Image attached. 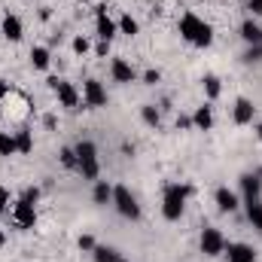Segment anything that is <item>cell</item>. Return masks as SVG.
Segmentation results:
<instances>
[{
  "label": "cell",
  "instance_id": "1",
  "mask_svg": "<svg viewBox=\"0 0 262 262\" xmlns=\"http://www.w3.org/2000/svg\"><path fill=\"white\" fill-rule=\"evenodd\" d=\"M180 37H183L186 43L198 46V49H207V46L213 43V28H210L204 18H198L195 12H183V15H180Z\"/></svg>",
  "mask_w": 262,
  "mask_h": 262
},
{
  "label": "cell",
  "instance_id": "2",
  "mask_svg": "<svg viewBox=\"0 0 262 262\" xmlns=\"http://www.w3.org/2000/svg\"><path fill=\"white\" fill-rule=\"evenodd\" d=\"M189 186H180V183H171L165 186V195H162V216L168 223H177L186 210V198H189Z\"/></svg>",
  "mask_w": 262,
  "mask_h": 262
},
{
  "label": "cell",
  "instance_id": "3",
  "mask_svg": "<svg viewBox=\"0 0 262 262\" xmlns=\"http://www.w3.org/2000/svg\"><path fill=\"white\" fill-rule=\"evenodd\" d=\"M76 152V171L82 174V180H98L101 174V165H98V146L92 140H79L73 146Z\"/></svg>",
  "mask_w": 262,
  "mask_h": 262
},
{
  "label": "cell",
  "instance_id": "4",
  "mask_svg": "<svg viewBox=\"0 0 262 262\" xmlns=\"http://www.w3.org/2000/svg\"><path fill=\"white\" fill-rule=\"evenodd\" d=\"M46 82H49V89L58 95V104H61V107H67V110H79V101H82V98H79V92L73 89V82L58 79V76H49Z\"/></svg>",
  "mask_w": 262,
  "mask_h": 262
},
{
  "label": "cell",
  "instance_id": "5",
  "mask_svg": "<svg viewBox=\"0 0 262 262\" xmlns=\"http://www.w3.org/2000/svg\"><path fill=\"white\" fill-rule=\"evenodd\" d=\"M113 204H116L119 216H125V220H140V204H137V198L131 195L128 186H113Z\"/></svg>",
  "mask_w": 262,
  "mask_h": 262
},
{
  "label": "cell",
  "instance_id": "6",
  "mask_svg": "<svg viewBox=\"0 0 262 262\" xmlns=\"http://www.w3.org/2000/svg\"><path fill=\"white\" fill-rule=\"evenodd\" d=\"M12 223H15V229H21V232L34 229V226H37V207H34V201L18 198V201L12 204Z\"/></svg>",
  "mask_w": 262,
  "mask_h": 262
},
{
  "label": "cell",
  "instance_id": "7",
  "mask_svg": "<svg viewBox=\"0 0 262 262\" xmlns=\"http://www.w3.org/2000/svg\"><path fill=\"white\" fill-rule=\"evenodd\" d=\"M226 244H229V241H226V235H223L220 229H204L201 238H198L201 253L210 256V259H213V256H223V253H226Z\"/></svg>",
  "mask_w": 262,
  "mask_h": 262
},
{
  "label": "cell",
  "instance_id": "8",
  "mask_svg": "<svg viewBox=\"0 0 262 262\" xmlns=\"http://www.w3.org/2000/svg\"><path fill=\"white\" fill-rule=\"evenodd\" d=\"M82 104H85L89 110H101V107H107V89H104V82H98V79H85V82H82Z\"/></svg>",
  "mask_w": 262,
  "mask_h": 262
},
{
  "label": "cell",
  "instance_id": "9",
  "mask_svg": "<svg viewBox=\"0 0 262 262\" xmlns=\"http://www.w3.org/2000/svg\"><path fill=\"white\" fill-rule=\"evenodd\" d=\"M95 31H98V40H107V43L119 34V25L107 15V6H98V12H95Z\"/></svg>",
  "mask_w": 262,
  "mask_h": 262
},
{
  "label": "cell",
  "instance_id": "10",
  "mask_svg": "<svg viewBox=\"0 0 262 262\" xmlns=\"http://www.w3.org/2000/svg\"><path fill=\"white\" fill-rule=\"evenodd\" d=\"M253 116H256V104L247 101V98H238L235 107H232V119H235V125H250Z\"/></svg>",
  "mask_w": 262,
  "mask_h": 262
},
{
  "label": "cell",
  "instance_id": "11",
  "mask_svg": "<svg viewBox=\"0 0 262 262\" xmlns=\"http://www.w3.org/2000/svg\"><path fill=\"white\" fill-rule=\"evenodd\" d=\"M0 31H3V37L9 40V43H18L21 37H25V25H21V18L18 15H3V21H0Z\"/></svg>",
  "mask_w": 262,
  "mask_h": 262
},
{
  "label": "cell",
  "instance_id": "12",
  "mask_svg": "<svg viewBox=\"0 0 262 262\" xmlns=\"http://www.w3.org/2000/svg\"><path fill=\"white\" fill-rule=\"evenodd\" d=\"M226 256H229V262H256V250L250 244L235 241V244H226Z\"/></svg>",
  "mask_w": 262,
  "mask_h": 262
},
{
  "label": "cell",
  "instance_id": "13",
  "mask_svg": "<svg viewBox=\"0 0 262 262\" xmlns=\"http://www.w3.org/2000/svg\"><path fill=\"white\" fill-rule=\"evenodd\" d=\"M110 76H113L116 82H122V85H125V82H134V79H137L134 67H131L128 61H125V58H113V61H110Z\"/></svg>",
  "mask_w": 262,
  "mask_h": 262
},
{
  "label": "cell",
  "instance_id": "14",
  "mask_svg": "<svg viewBox=\"0 0 262 262\" xmlns=\"http://www.w3.org/2000/svg\"><path fill=\"white\" fill-rule=\"evenodd\" d=\"M216 207H220V210H223V213H235V210H238V204H241V198H238V192H232V189H229V186H220V189H216Z\"/></svg>",
  "mask_w": 262,
  "mask_h": 262
},
{
  "label": "cell",
  "instance_id": "15",
  "mask_svg": "<svg viewBox=\"0 0 262 262\" xmlns=\"http://www.w3.org/2000/svg\"><path fill=\"white\" fill-rule=\"evenodd\" d=\"M244 210H247L250 226L262 235V198H244Z\"/></svg>",
  "mask_w": 262,
  "mask_h": 262
},
{
  "label": "cell",
  "instance_id": "16",
  "mask_svg": "<svg viewBox=\"0 0 262 262\" xmlns=\"http://www.w3.org/2000/svg\"><path fill=\"white\" fill-rule=\"evenodd\" d=\"M192 128H198V131H210L213 128V107H210V104L198 107L195 113H192Z\"/></svg>",
  "mask_w": 262,
  "mask_h": 262
},
{
  "label": "cell",
  "instance_id": "17",
  "mask_svg": "<svg viewBox=\"0 0 262 262\" xmlns=\"http://www.w3.org/2000/svg\"><path fill=\"white\" fill-rule=\"evenodd\" d=\"M241 192H244V198H259L262 195L259 174H244V177H241Z\"/></svg>",
  "mask_w": 262,
  "mask_h": 262
},
{
  "label": "cell",
  "instance_id": "18",
  "mask_svg": "<svg viewBox=\"0 0 262 262\" xmlns=\"http://www.w3.org/2000/svg\"><path fill=\"white\" fill-rule=\"evenodd\" d=\"M241 40H244L247 46H256V43H262V28L253 21V18H247V21L241 25Z\"/></svg>",
  "mask_w": 262,
  "mask_h": 262
},
{
  "label": "cell",
  "instance_id": "19",
  "mask_svg": "<svg viewBox=\"0 0 262 262\" xmlns=\"http://www.w3.org/2000/svg\"><path fill=\"white\" fill-rule=\"evenodd\" d=\"M92 201H95V204H113V186H110L107 180H95Z\"/></svg>",
  "mask_w": 262,
  "mask_h": 262
},
{
  "label": "cell",
  "instance_id": "20",
  "mask_svg": "<svg viewBox=\"0 0 262 262\" xmlns=\"http://www.w3.org/2000/svg\"><path fill=\"white\" fill-rule=\"evenodd\" d=\"M92 256H95V262H125V256H122L119 250H113V247H107V244H98V247L92 250Z\"/></svg>",
  "mask_w": 262,
  "mask_h": 262
},
{
  "label": "cell",
  "instance_id": "21",
  "mask_svg": "<svg viewBox=\"0 0 262 262\" xmlns=\"http://www.w3.org/2000/svg\"><path fill=\"white\" fill-rule=\"evenodd\" d=\"M31 64L37 67V70H49V64H52L49 49H46V46H34V49H31Z\"/></svg>",
  "mask_w": 262,
  "mask_h": 262
},
{
  "label": "cell",
  "instance_id": "22",
  "mask_svg": "<svg viewBox=\"0 0 262 262\" xmlns=\"http://www.w3.org/2000/svg\"><path fill=\"white\" fill-rule=\"evenodd\" d=\"M9 156H18L15 134H9V131H0V159H9Z\"/></svg>",
  "mask_w": 262,
  "mask_h": 262
},
{
  "label": "cell",
  "instance_id": "23",
  "mask_svg": "<svg viewBox=\"0 0 262 262\" xmlns=\"http://www.w3.org/2000/svg\"><path fill=\"white\" fill-rule=\"evenodd\" d=\"M220 92H223V89H220V79H216L213 73H207V76H204V95H207V101H216Z\"/></svg>",
  "mask_w": 262,
  "mask_h": 262
},
{
  "label": "cell",
  "instance_id": "24",
  "mask_svg": "<svg viewBox=\"0 0 262 262\" xmlns=\"http://www.w3.org/2000/svg\"><path fill=\"white\" fill-rule=\"evenodd\" d=\"M15 143H18V156H28L34 149V137L31 131H15Z\"/></svg>",
  "mask_w": 262,
  "mask_h": 262
},
{
  "label": "cell",
  "instance_id": "25",
  "mask_svg": "<svg viewBox=\"0 0 262 262\" xmlns=\"http://www.w3.org/2000/svg\"><path fill=\"white\" fill-rule=\"evenodd\" d=\"M116 25H119V34H125V37H137V31H140L137 18H131V15H122Z\"/></svg>",
  "mask_w": 262,
  "mask_h": 262
},
{
  "label": "cell",
  "instance_id": "26",
  "mask_svg": "<svg viewBox=\"0 0 262 262\" xmlns=\"http://www.w3.org/2000/svg\"><path fill=\"white\" fill-rule=\"evenodd\" d=\"M140 119H143L146 125H159V122H162V113H159L152 104H146V107L140 110Z\"/></svg>",
  "mask_w": 262,
  "mask_h": 262
},
{
  "label": "cell",
  "instance_id": "27",
  "mask_svg": "<svg viewBox=\"0 0 262 262\" xmlns=\"http://www.w3.org/2000/svg\"><path fill=\"white\" fill-rule=\"evenodd\" d=\"M244 61H247V64H256V61H262V43L250 46V49L244 52Z\"/></svg>",
  "mask_w": 262,
  "mask_h": 262
},
{
  "label": "cell",
  "instance_id": "28",
  "mask_svg": "<svg viewBox=\"0 0 262 262\" xmlns=\"http://www.w3.org/2000/svg\"><path fill=\"white\" fill-rule=\"evenodd\" d=\"M61 165L64 168H76V152L67 146V149H61Z\"/></svg>",
  "mask_w": 262,
  "mask_h": 262
},
{
  "label": "cell",
  "instance_id": "29",
  "mask_svg": "<svg viewBox=\"0 0 262 262\" xmlns=\"http://www.w3.org/2000/svg\"><path fill=\"white\" fill-rule=\"evenodd\" d=\"M89 49H92V46H89L85 37H76V40H73V52H76V55H85Z\"/></svg>",
  "mask_w": 262,
  "mask_h": 262
},
{
  "label": "cell",
  "instance_id": "30",
  "mask_svg": "<svg viewBox=\"0 0 262 262\" xmlns=\"http://www.w3.org/2000/svg\"><path fill=\"white\" fill-rule=\"evenodd\" d=\"M95 247H98V244H95V238H92V235H82V238H79V250H89V253H92Z\"/></svg>",
  "mask_w": 262,
  "mask_h": 262
},
{
  "label": "cell",
  "instance_id": "31",
  "mask_svg": "<svg viewBox=\"0 0 262 262\" xmlns=\"http://www.w3.org/2000/svg\"><path fill=\"white\" fill-rule=\"evenodd\" d=\"M95 55H98V58H107V55H110V43H107V40H101V43L95 46Z\"/></svg>",
  "mask_w": 262,
  "mask_h": 262
},
{
  "label": "cell",
  "instance_id": "32",
  "mask_svg": "<svg viewBox=\"0 0 262 262\" xmlns=\"http://www.w3.org/2000/svg\"><path fill=\"white\" fill-rule=\"evenodd\" d=\"M159 79H162V73H159V70H146V73H143V82H146V85H156Z\"/></svg>",
  "mask_w": 262,
  "mask_h": 262
},
{
  "label": "cell",
  "instance_id": "33",
  "mask_svg": "<svg viewBox=\"0 0 262 262\" xmlns=\"http://www.w3.org/2000/svg\"><path fill=\"white\" fill-rule=\"evenodd\" d=\"M6 207H9V189L0 186V213H6Z\"/></svg>",
  "mask_w": 262,
  "mask_h": 262
},
{
  "label": "cell",
  "instance_id": "34",
  "mask_svg": "<svg viewBox=\"0 0 262 262\" xmlns=\"http://www.w3.org/2000/svg\"><path fill=\"white\" fill-rule=\"evenodd\" d=\"M247 9L250 15H262V0H247Z\"/></svg>",
  "mask_w": 262,
  "mask_h": 262
},
{
  "label": "cell",
  "instance_id": "35",
  "mask_svg": "<svg viewBox=\"0 0 262 262\" xmlns=\"http://www.w3.org/2000/svg\"><path fill=\"white\" fill-rule=\"evenodd\" d=\"M21 198H28V201H34V204H37V198H40V189H37V186H31V189H25V195Z\"/></svg>",
  "mask_w": 262,
  "mask_h": 262
},
{
  "label": "cell",
  "instance_id": "36",
  "mask_svg": "<svg viewBox=\"0 0 262 262\" xmlns=\"http://www.w3.org/2000/svg\"><path fill=\"white\" fill-rule=\"evenodd\" d=\"M177 128H192V119H189V116H180V119H177Z\"/></svg>",
  "mask_w": 262,
  "mask_h": 262
},
{
  "label": "cell",
  "instance_id": "37",
  "mask_svg": "<svg viewBox=\"0 0 262 262\" xmlns=\"http://www.w3.org/2000/svg\"><path fill=\"white\" fill-rule=\"evenodd\" d=\"M6 95H9V82H6V79H3V76H0V101H3V98H6Z\"/></svg>",
  "mask_w": 262,
  "mask_h": 262
},
{
  "label": "cell",
  "instance_id": "38",
  "mask_svg": "<svg viewBox=\"0 0 262 262\" xmlns=\"http://www.w3.org/2000/svg\"><path fill=\"white\" fill-rule=\"evenodd\" d=\"M3 244H6V232L0 229V247H3Z\"/></svg>",
  "mask_w": 262,
  "mask_h": 262
},
{
  "label": "cell",
  "instance_id": "39",
  "mask_svg": "<svg viewBox=\"0 0 262 262\" xmlns=\"http://www.w3.org/2000/svg\"><path fill=\"white\" fill-rule=\"evenodd\" d=\"M256 137H259V140H262V122H259V125H256Z\"/></svg>",
  "mask_w": 262,
  "mask_h": 262
},
{
  "label": "cell",
  "instance_id": "40",
  "mask_svg": "<svg viewBox=\"0 0 262 262\" xmlns=\"http://www.w3.org/2000/svg\"><path fill=\"white\" fill-rule=\"evenodd\" d=\"M76 3H89V0H76Z\"/></svg>",
  "mask_w": 262,
  "mask_h": 262
}]
</instances>
